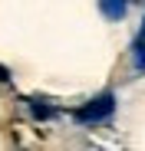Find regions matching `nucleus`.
<instances>
[{"label":"nucleus","mask_w":145,"mask_h":151,"mask_svg":"<svg viewBox=\"0 0 145 151\" xmlns=\"http://www.w3.org/2000/svg\"><path fill=\"white\" fill-rule=\"evenodd\" d=\"M112 112H115V95H112V92H102L99 99H92L89 105H83V109L76 112V122L96 125V122H106Z\"/></svg>","instance_id":"obj_1"},{"label":"nucleus","mask_w":145,"mask_h":151,"mask_svg":"<svg viewBox=\"0 0 145 151\" xmlns=\"http://www.w3.org/2000/svg\"><path fill=\"white\" fill-rule=\"evenodd\" d=\"M99 10L106 20H122L129 10V0H99Z\"/></svg>","instance_id":"obj_2"},{"label":"nucleus","mask_w":145,"mask_h":151,"mask_svg":"<svg viewBox=\"0 0 145 151\" xmlns=\"http://www.w3.org/2000/svg\"><path fill=\"white\" fill-rule=\"evenodd\" d=\"M33 115H36V118H53V109H46V105H33Z\"/></svg>","instance_id":"obj_3"},{"label":"nucleus","mask_w":145,"mask_h":151,"mask_svg":"<svg viewBox=\"0 0 145 151\" xmlns=\"http://www.w3.org/2000/svg\"><path fill=\"white\" fill-rule=\"evenodd\" d=\"M7 79H10V72H7L4 66H0V82H7Z\"/></svg>","instance_id":"obj_4"}]
</instances>
